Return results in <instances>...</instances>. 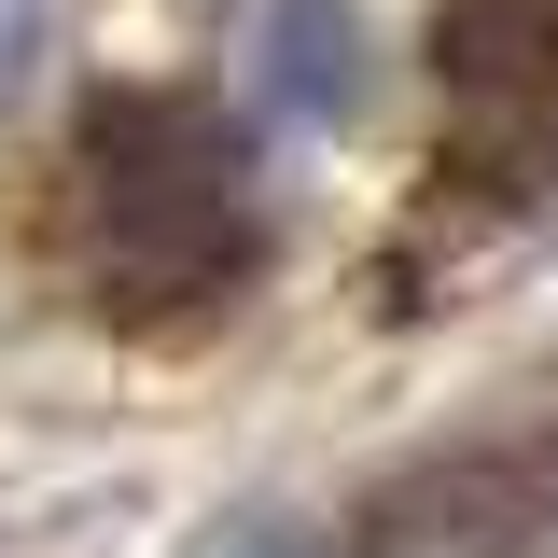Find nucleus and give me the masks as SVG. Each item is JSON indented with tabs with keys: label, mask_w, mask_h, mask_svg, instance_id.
Segmentation results:
<instances>
[{
	"label": "nucleus",
	"mask_w": 558,
	"mask_h": 558,
	"mask_svg": "<svg viewBox=\"0 0 558 558\" xmlns=\"http://www.w3.org/2000/svg\"><path fill=\"white\" fill-rule=\"evenodd\" d=\"M252 252H266L252 168H238V140L196 98H168V84L84 98V140L57 168V266L98 322L182 336V322H209L252 279Z\"/></svg>",
	"instance_id": "f257e3e1"
},
{
	"label": "nucleus",
	"mask_w": 558,
	"mask_h": 558,
	"mask_svg": "<svg viewBox=\"0 0 558 558\" xmlns=\"http://www.w3.org/2000/svg\"><path fill=\"white\" fill-rule=\"evenodd\" d=\"M545 488L517 447H433L349 517V558H531Z\"/></svg>",
	"instance_id": "f03ea898"
},
{
	"label": "nucleus",
	"mask_w": 558,
	"mask_h": 558,
	"mask_svg": "<svg viewBox=\"0 0 558 558\" xmlns=\"http://www.w3.org/2000/svg\"><path fill=\"white\" fill-rule=\"evenodd\" d=\"M238 98L293 140H336L363 126V98H377V14L363 0H252V28H238Z\"/></svg>",
	"instance_id": "7ed1b4c3"
},
{
	"label": "nucleus",
	"mask_w": 558,
	"mask_h": 558,
	"mask_svg": "<svg viewBox=\"0 0 558 558\" xmlns=\"http://www.w3.org/2000/svg\"><path fill=\"white\" fill-rule=\"evenodd\" d=\"M196 558H322V531H307V517H279V502H252V517H223Z\"/></svg>",
	"instance_id": "20e7f679"
},
{
	"label": "nucleus",
	"mask_w": 558,
	"mask_h": 558,
	"mask_svg": "<svg viewBox=\"0 0 558 558\" xmlns=\"http://www.w3.org/2000/svg\"><path fill=\"white\" fill-rule=\"evenodd\" d=\"M43 43H57V0H0V98L43 70Z\"/></svg>",
	"instance_id": "39448f33"
}]
</instances>
